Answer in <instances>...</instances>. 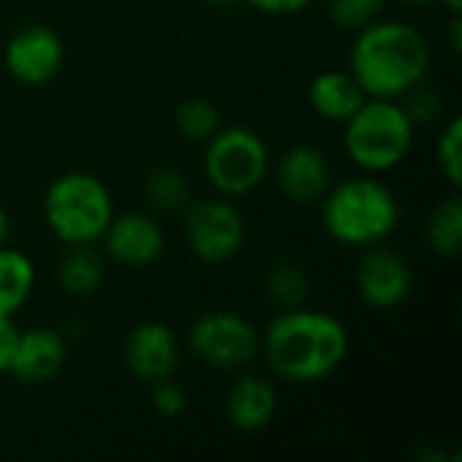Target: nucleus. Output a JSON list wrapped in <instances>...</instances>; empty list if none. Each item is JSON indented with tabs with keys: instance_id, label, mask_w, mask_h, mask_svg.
<instances>
[{
	"instance_id": "nucleus-1",
	"label": "nucleus",
	"mask_w": 462,
	"mask_h": 462,
	"mask_svg": "<svg viewBox=\"0 0 462 462\" xmlns=\"http://www.w3.org/2000/svg\"><path fill=\"white\" fill-rule=\"evenodd\" d=\"M260 349L271 371L292 384H314L338 371L349 352L341 319L314 309H282L260 333Z\"/></svg>"
},
{
	"instance_id": "nucleus-2",
	"label": "nucleus",
	"mask_w": 462,
	"mask_h": 462,
	"mask_svg": "<svg viewBox=\"0 0 462 462\" xmlns=\"http://www.w3.org/2000/svg\"><path fill=\"white\" fill-rule=\"evenodd\" d=\"M430 68L428 38L409 22L376 19L357 30L349 51V73L365 97L401 100L425 81Z\"/></svg>"
},
{
	"instance_id": "nucleus-3",
	"label": "nucleus",
	"mask_w": 462,
	"mask_h": 462,
	"mask_svg": "<svg viewBox=\"0 0 462 462\" xmlns=\"http://www.w3.org/2000/svg\"><path fill=\"white\" fill-rule=\"evenodd\" d=\"M328 236L344 246L368 249L390 238L401 222V206L393 189L371 176L338 181L319 200Z\"/></svg>"
},
{
	"instance_id": "nucleus-4",
	"label": "nucleus",
	"mask_w": 462,
	"mask_h": 462,
	"mask_svg": "<svg viewBox=\"0 0 462 462\" xmlns=\"http://www.w3.org/2000/svg\"><path fill=\"white\" fill-rule=\"evenodd\" d=\"M414 127L417 125L401 100L365 97V103L344 122L346 157L365 173H387L406 160Z\"/></svg>"
},
{
	"instance_id": "nucleus-5",
	"label": "nucleus",
	"mask_w": 462,
	"mask_h": 462,
	"mask_svg": "<svg viewBox=\"0 0 462 462\" xmlns=\"http://www.w3.org/2000/svg\"><path fill=\"white\" fill-rule=\"evenodd\" d=\"M114 217L108 187L84 171L57 176L43 195V222L65 244H95Z\"/></svg>"
},
{
	"instance_id": "nucleus-6",
	"label": "nucleus",
	"mask_w": 462,
	"mask_h": 462,
	"mask_svg": "<svg viewBox=\"0 0 462 462\" xmlns=\"http://www.w3.org/2000/svg\"><path fill=\"white\" fill-rule=\"evenodd\" d=\"M271 154L265 141L249 127H219L206 141L203 173L222 198H244L268 176Z\"/></svg>"
},
{
	"instance_id": "nucleus-7",
	"label": "nucleus",
	"mask_w": 462,
	"mask_h": 462,
	"mask_svg": "<svg viewBox=\"0 0 462 462\" xmlns=\"http://www.w3.org/2000/svg\"><path fill=\"white\" fill-rule=\"evenodd\" d=\"M187 341L192 355L217 371L246 368L260 352L257 328L236 311L200 314L192 322Z\"/></svg>"
},
{
	"instance_id": "nucleus-8",
	"label": "nucleus",
	"mask_w": 462,
	"mask_h": 462,
	"mask_svg": "<svg viewBox=\"0 0 462 462\" xmlns=\"http://www.w3.org/2000/svg\"><path fill=\"white\" fill-rule=\"evenodd\" d=\"M184 217V236L189 252L208 265L233 260L246 238L244 217L227 198H208L189 203Z\"/></svg>"
},
{
	"instance_id": "nucleus-9",
	"label": "nucleus",
	"mask_w": 462,
	"mask_h": 462,
	"mask_svg": "<svg viewBox=\"0 0 462 462\" xmlns=\"http://www.w3.org/2000/svg\"><path fill=\"white\" fill-rule=\"evenodd\" d=\"M3 62L11 79L27 87H41L49 84L62 62H65V46L62 38L46 27V24H27L19 27L3 51Z\"/></svg>"
},
{
	"instance_id": "nucleus-10",
	"label": "nucleus",
	"mask_w": 462,
	"mask_h": 462,
	"mask_svg": "<svg viewBox=\"0 0 462 462\" xmlns=\"http://www.w3.org/2000/svg\"><path fill=\"white\" fill-rule=\"evenodd\" d=\"M122 357H125L127 371L138 382L157 384V382L173 379V374L181 363V349H179V338L171 325L146 319L127 330Z\"/></svg>"
},
{
	"instance_id": "nucleus-11",
	"label": "nucleus",
	"mask_w": 462,
	"mask_h": 462,
	"mask_svg": "<svg viewBox=\"0 0 462 462\" xmlns=\"http://www.w3.org/2000/svg\"><path fill=\"white\" fill-rule=\"evenodd\" d=\"M355 282L363 303H368L376 311H390L409 298L414 276L409 263L398 252L376 244L368 246L365 254L360 257Z\"/></svg>"
},
{
	"instance_id": "nucleus-12",
	"label": "nucleus",
	"mask_w": 462,
	"mask_h": 462,
	"mask_svg": "<svg viewBox=\"0 0 462 462\" xmlns=\"http://www.w3.org/2000/svg\"><path fill=\"white\" fill-rule=\"evenodd\" d=\"M100 241L106 254L127 268L152 265L165 249V233L160 222L143 211H127L119 217L114 214Z\"/></svg>"
},
{
	"instance_id": "nucleus-13",
	"label": "nucleus",
	"mask_w": 462,
	"mask_h": 462,
	"mask_svg": "<svg viewBox=\"0 0 462 462\" xmlns=\"http://www.w3.org/2000/svg\"><path fill=\"white\" fill-rule=\"evenodd\" d=\"M276 184L282 195L298 206L319 203L333 187V168L322 149L298 143L276 162Z\"/></svg>"
},
{
	"instance_id": "nucleus-14",
	"label": "nucleus",
	"mask_w": 462,
	"mask_h": 462,
	"mask_svg": "<svg viewBox=\"0 0 462 462\" xmlns=\"http://www.w3.org/2000/svg\"><path fill=\"white\" fill-rule=\"evenodd\" d=\"M65 363V341L51 328L19 330L16 349L8 365V374L24 384H41L60 374Z\"/></svg>"
},
{
	"instance_id": "nucleus-15",
	"label": "nucleus",
	"mask_w": 462,
	"mask_h": 462,
	"mask_svg": "<svg viewBox=\"0 0 462 462\" xmlns=\"http://www.w3.org/2000/svg\"><path fill=\"white\" fill-rule=\"evenodd\" d=\"M276 409H279L276 387L257 374L238 376L225 401L230 425L244 433H257L268 428L276 417Z\"/></svg>"
},
{
	"instance_id": "nucleus-16",
	"label": "nucleus",
	"mask_w": 462,
	"mask_h": 462,
	"mask_svg": "<svg viewBox=\"0 0 462 462\" xmlns=\"http://www.w3.org/2000/svg\"><path fill=\"white\" fill-rule=\"evenodd\" d=\"M309 103L325 122L344 125L365 103V92L349 70H322L309 87Z\"/></svg>"
},
{
	"instance_id": "nucleus-17",
	"label": "nucleus",
	"mask_w": 462,
	"mask_h": 462,
	"mask_svg": "<svg viewBox=\"0 0 462 462\" xmlns=\"http://www.w3.org/2000/svg\"><path fill=\"white\" fill-rule=\"evenodd\" d=\"M35 290L32 260L0 244V319H14V314L30 300Z\"/></svg>"
},
{
	"instance_id": "nucleus-18",
	"label": "nucleus",
	"mask_w": 462,
	"mask_h": 462,
	"mask_svg": "<svg viewBox=\"0 0 462 462\" xmlns=\"http://www.w3.org/2000/svg\"><path fill=\"white\" fill-rule=\"evenodd\" d=\"M103 276H106V265H103V257L92 249V244L68 246V252L62 254L57 265L60 287L76 298L92 295L100 287Z\"/></svg>"
},
{
	"instance_id": "nucleus-19",
	"label": "nucleus",
	"mask_w": 462,
	"mask_h": 462,
	"mask_svg": "<svg viewBox=\"0 0 462 462\" xmlns=\"http://www.w3.org/2000/svg\"><path fill=\"white\" fill-rule=\"evenodd\" d=\"M428 246L439 257H457L462 249V203L457 195L441 200L428 217Z\"/></svg>"
},
{
	"instance_id": "nucleus-20",
	"label": "nucleus",
	"mask_w": 462,
	"mask_h": 462,
	"mask_svg": "<svg viewBox=\"0 0 462 462\" xmlns=\"http://www.w3.org/2000/svg\"><path fill=\"white\" fill-rule=\"evenodd\" d=\"M143 195L149 206L160 214H179L192 203L189 181L173 168H157L143 181Z\"/></svg>"
},
{
	"instance_id": "nucleus-21",
	"label": "nucleus",
	"mask_w": 462,
	"mask_h": 462,
	"mask_svg": "<svg viewBox=\"0 0 462 462\" xmlns=\"http://www.w3.org/2000/svg\"><path fill=\"white\" fill-rule=\"evenodd\" d=\"M309 273L300 263L295 260H279L271 265L268 276H265V292L268 298L279 306V309H295L303 306V300L309 298Z\"/></svg>"
},
{
	"instance_id": "nucleus-22",
	"label": "nucleus",
	"mask_w": 462,
	"mask_h": 462,
	"mask_svg": "<svg viewBox=\"0 0 462 462\" xmlns=\"http://www.w3.org/2000/svg\"><path fill=\"white\" fill-rule=\"evenodd\" d=\"M176 130L192 141V143H206L217 130H219V108L208 100V97H187L179 103L176 114H173Z\"/></svg>"
},
{
	"instance_id": "nucleus-23",
	"label": "nucleus",
	"mask_w": 462,
	"mask_h": 462,
	"mask_svg": "<svg viewBox=\"0 0 462 462\" xmlns=\"http://www.w3.org/2000/svg\"><path fill=\"white\" fill-rule=\"evenodd\" d=\"M387 0H328V16L344 30H360L384 14Z\"/></svg>"
},
{
	"instance_id": "nucleus-24",
	"label": "nucleus",
	"mask_w": 462,
	"mask_h": 462,
	"mask_svg": "<svg viewBox=\"0 0 462 462\" xmlns=\"http://www.w3.org/2000/svg\"><path fill=\"white\" fill-rule=\"evenodd\" d=\"M462 122L460 116H452L441 133V141L436 146V154H439V165H441V173L447 176V181L452 187H460L462 184Z\"/></svg>"
},
{
	"instance_id": "nucleus-25",
	"label": "nucleus",
	"mask_w": 462,
	"mask_h": 462,
	"mask_svg": "<svg viewBox=\"0 0 462 462\" xmlns=\"http://www.w3.org/2000/svg\"><path fill=\"white\" fill-rule=\"evenodd\" d=\"M403 97H406L403 108H406V114L411 116L414 125H428V122H433L436 116H441V111H444V103H441L439 92H433V89H428V87H422V84H417V87H414L411 92H406Z\"/></svg>"
},
{
	"instance_id": "nucleus-26",
	"label": "nucleus",
	"mask_w": 462,
	"mask_h": 462,
	"mask_svg": "<svg viewBox=\"0 0 462 462\" xmlns=\"http://www.w3.org/2000/svg\"><path fill=\"white\" fill-rule=\"evenodd\" d=\"M152 406L157 414L173 420L187 409V395L179 384H173V379H165V382L152 384Z\"/></svg>"
},
{
	"instance_id": "nucleus-27",
	"label": "nucleus",
	"mask_w": 462,
	"mask_h": 462,
	"mask_svg": "<svg viewBox=\"0 0 462 462\" xmlns=\"http://www.w3.org/2000/svg\"><path fill=\"white\" fill-rule=\"evenodd\" d=\"M246 3L271 16H292V14L306 11L314 0H246Z\"/></svg>"
},
{
	"instance_id": "nucleus-28",
	"label": "nucleus",
	"mask_w": 462,
	"mask_h": 462,
	"mask_svg": "<svg viewBox=\"0 0 462 462\" xmlns=\"http://www.w3.org/2000/svg\"><path fill=\"white\" fill-rule=\"evenodd\" d=\"M16 338H19V328L14 325V319H0V374H5L11 365Z\"/></svg>"
},
{
	"instance_id": "nucleus-29",
	"label": "nucleus",
	"mask_w": 462,
	"mask_h": 462,
	"mask_svg": "<svg viewBox=\"0 0 462 462\" xmlns=\"http://www.w3.org/2000/svg\"><path fill=\"white\" fill-rule=\"evenodd\" d=\"M449 46L455 54L462 51V19L460 16H452V24H449Z\"/></svg>"
},
{
	"instance_id": "nucleus-30",
	"label": "nucleus",
	"mask_w": 462,
	"mask_h": 462,
	"mask_svg": "<svg viewBox=\"0 0 462 462\" xmlns=\"http://www.w3.org/2000/svg\"><path fill=\"white\" fill-rule=\"evenodd\" d=\"M8 230H11V219H8V211L0 206V244H5V238H8Z\"/></svg>"
},
{
	"instance_id": "nucleus-31",
	"label": "nucleus",
	"mask_w": 462,
	"mask_h": 462,
	"mask_svg": "<svg viewBox=\"0 0 462 462\" xmlns=\"http://www.w3.org/2000/svg\"><path fill=\"white\" fill-rule=\"evenodd\" d=\"M441 5H447V8L452 11V16H460L462 0H441Z\"/></svg>"
},
{
	"instance_id": "nucleus-32",
	"label": "nucleus",
	"mask_w": 462,
	"mask_h": 462,
	"mask_svg": "<svg viewBox=\"0 0 462 462\" xmlns=\"http://www.w3.org/2000/svg\"><path fill=\"white\" fill-rule=\"evenodd\" d=\"M206 5H217V8H222V5H230V3H236V0H203Z\"/></svg>"
},
{
	"instance_id": "nucleus-33",
	"label": "nucleus",
	"mask_w": 462,
	"mask_h": 462,
	"mask_svg": "<svg viewBox=\"0 0 462 462\" xmlns=\"http://www.w3.org/2000/svg\"><path fill=\"white\" fill-rule=\"evenodd\" d=\"M409 5H430V3H441V0H403Z\"/></svg>"
}]
</instances>
